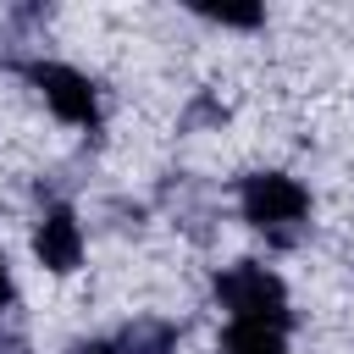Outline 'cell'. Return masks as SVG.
I'll return each instance as SVG.
<instances>
[{
  "mask_svg": "<svg viewBox=\"0 0 354 354\" xmlns=\"http://www.w3.org/2000/svg\"><path fill=\"white\" fill-rule=\"evenodd\" d=\"M221 354H288V332H277V326H254V321H227V332H221Z\"/></svg>",
  "mask_w": 354,
  "mask_h": 354,
  "instance_id": "cell-5",
  "label": "cell"
},
{
  "mask_svg": "<svg viewBox=\"0 0 354 354\" xmlns=\"http://www.w3.org/2000/svg\"><path fill=\"white\" fill-rule=\"evenodd\" d=\"M22 77L39 88V100L66 122V127H100V88L77 72V66H66V61H22Z\"/></svg>",
  "mask_w": 354,
  "mask_h": 354,
  "instance_id": "cell-3",
  "label": "cell"
},
{
  "mask_svg": "<svg viewBox=\"0 0 354 354\" xmlns=\"http://www.w3.org/2000/svg\"><path fill=\"white\" fill-rule=\"evenodd\" d=\"M238 210L254 232H266L277 243H293V232L310 221V188L288 171H249L238 183Z\"/></svg>",
  "mask_w": 354,
  "mask_h": 354,
  "instance_id": "cell-1",
  "label": "cell"
},
{
  "mask_svg": "<svg viewBox=\"0 0 354 354\" xmlns=\"http://www.w3.org/2000/svg\"><path fill=\"white\" fill-rule=\"evenodd\" d=\"M116 343H122V354H171L177 348V326L171 321H133Z\"/></svg>",
  "mask_w": 354,
  "mask_h": 354,
  "instance_id": "cell-6",
  "label": "cell"
},
{
  "mask_svg": "<svg viewBox=\"0 0 354 354\" xmlns=\"http://www.w3.org/2000/svg\"><path fill=\"white\" fill-rule=\"evenodd\" d=\"M33 254H39V266H50V271H77L83 266V221H77V210L72 205H44V216H39V227H33Z\"/></svg>",
  "mask_w": 354,
  "mask_h": 354,
  "instance_id": "cell-4",
  "label": "cell"
},
{
  "mask_svg": "<svg viewBox=\"0 0 354 354\" xmlns=\"http://www.w3.org/2000/svg\"><path fill=\"white\" fill-rule=\"evenodd\" d=\"M216 299L227 310V321H254V326H293V304L277 271H266L260 260H238L227 271H216Z\"/></svg>",
  "mask_w": 354,
  "mask_h": 354,
  "instance_id": "cell-2",
  "label": "cell"
},
{
  "mask_svg": "<svg viewBox=\"0 0 354 354\" xmlns=\"http://www.w3.org/2000/svg\"><path fill=\"white\" fill-rule=\"evenodd\" d=\"M205 22H221V28H260V6H199Z\"/></svg>",
  "mask_w": 354,
  "mask_h": 354,
  "instance_id": "cell-7",
  "label": "cell"
},
{
  "mask_svg": "<svg viewBox=\"0 0 354 354\" xmlns=\"http://www.w3.org/2000/svg\"><path fill=\"white\" fill-rule=\"evenodd\" d=\"M66 354H122V343H116V337H83V343H72Z\"/></svg>",
  "mask_w": 354,
  "mask_h": 354,
  "instance_id": "cell-8",
  "label": "cell"
},
{
  "mask_svg": "<svg viewBox=\"0 0 354 354\" xmlns=\"http://www.w3.org/2000/svg\"><path fill=\"white\" fill-rule=\"evenodd\" d=\"M11 293H17V288H11V266H6V254H0V315H6V304H11Z\"/></svg>",
  "mask_w": 354,
  "mask_h": 354,
  "instance_id": "cell-9",
  "label": "cell"
}]
</instances>
